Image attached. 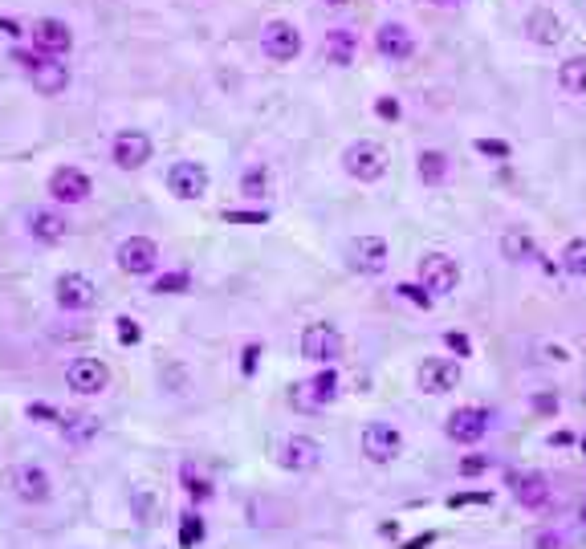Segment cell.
<instances>
[{
	"label": "cell",
	"mask_w": 586,
	"mask_h": 549,
	"mask_svg": "<svg viewBox=\"0 0 586 549\" xmlns=\"http://www.w3.org/2000/svg\"><path fill=\"white\" fill-rule=\"evenodd\" d=\"M13 61L29 74V82H33V90H41L45 98H53V94H66V86H70V66H62V57H49V53H25V49H17L13 53Z\"/></svg>",
	"instance_id": "obj_1"
},
{
	"label": "cell",
	"mask_w": 586,
	"mask_h": 549,
	"mask_svg": "<svg viewBox=\"0 0 586 549\" xmlns=\"http://www.w3.org/2000/svg\"><path fill=\"white\" fill-rule=\"evenodd\" d=\"M342 171L350 179H359V183H379L387 175V151L371 139H359V143H350L342 151Z\"/></svg>",
	"instance_id": "obj_2"
},
{
	"label": "cell",
	"mask_w": 586,
	"mask_h": 549,
	"mask_svg": "<svg viewBox=\"0 0 586 549\" xmlns=\"http://www.w3.org/2000/svg\"><path fill=\"white\" fill-rule=\"evenodd\" d=\"M416 277H420L424 293H432V301H436V297L456 293V285H460V265H456L448 253H424L420 265H416Z\"/></svg>",
	"instance_id": "obj_3"
},
{
	"label": "cell",
	"mask_w": 586,
	"mask_h": 549,
	"mask_svg": "<svg viewBox=\"0 0 586 549\" xmlns=\"http://www.w3.org/2000/svg\"><path fill=\"white\" fill-rule=\"evenodd\" d=\"M208 188H212V175H208L204 163L180 159V163L167 167V192H171L175 200H204Z\"/></svg>",
	"instance_id": "obj_4"
},
{
	"label": "cell",
	"mask_w": 586,
	"mask_h": 549,
	"mask_svg": "<svg viewBox=\"0 0 586 549\" xmlns=\"http://www.w3.org/2000/svg\"><path fill=\"white\" fill-rule=\"evenodd\" d=\"M302 29L293 21H269L261 29V53L269 61H277V66H285V61H298L302 57Z\"/></svg>",
	"instance_id": "obj_5"
},
{
	"label": "cell",
	"mask_w": 586,
	"mask_h": 549,
	"mask_svg": "<svg viewBox=\"0 0 586 549\" xmlns=\"http://www.w3.org/2000/svg\"><path fill=\"white\" fill-rule=\"evenodd\" d=\"M359 444H363V456H367L371 464H391V460L403 452V432H399L395 423H387V419H371V423L363 427Z\"/></svg>",
	"instance_id": "obj_6"
},
{
	"label": "cell",
	"mask_w": 586,
	"mask_h": 549,
	"mask_svg": "<svg viewBox=\"0 0 586 549\" xmlns=\"http://www.w3.org/2000/svg\"><path fill=\"white\" fill-rule=\"evenodd\" d=\"M460 379H464L460 358H444V354L424 358V362H420V371H416V383H420L424 395H448V391L460 387Z\"/></svg>",
	"instance_id": "obj_7"
},
{
	"label": "cell",
	"mask_w": 586,
	"mask_h": 549,
	"mask_svg": "<svg viewBox=\"0 0 586 549\" xmlns=\"http://www.w3.org/2000/svg\"><path fill=\"white\" fill-rule=\"evenodd\" d=\"M489 411L485 407H477V403H468V407H456L452 415H448V423H444V436L452 440V444H481L485 436H489Z\"/></svg>",
	"instance_id": "obj_8"
},
{
	"label": "cell",
	"mask_w": 586,
	"mask_h": 549,
	"mask_svg": "<svg viewBox=\"0 0 586 549\" xmlns=\"http://www.w3.org/2000/svg\"><path fill=\"white\" fill-rule=\"evenodd\" d=\"M302 358L314 366H334L342 358V334L330 322H310L302 330Z\"/></svg>",
	"instance_id": "obj_9"
},
{
	"label": "cell",
	"mask_w": 586,
	"mask_h": 549,
	"mask_svg": "<svg viewBox=\"0 0 586 549\" xmlns=\"http://www.w3.org/2000/svg\"><path fill=\"white\" fill-rule=\"evenodd\" d=\"M114 261H119V269L127 277H151L159 269V244L151 236H127L119 244V253H114Z\"/></svg>",
	"instance_id": "obj_10"
},
{
	"label": "cell",
	"mask_w": 586,
	"mask_h": 549,
	"mask_svg": "<svg viewBox=\"0 0 586 549\" xmlns=\"http://www.w3.org/2000/svg\"><path fill=\"white\" fill-rule=\"evenodd\" d=\"M346 257H350V269L355 273L379 277L391 265V244L383 236H355L350 240V249H346Z\"/></svg>",
	"instance_id": "obj_11"
},
{
	"label": "cell",
	"mask_w": 586,
	"mask_h": 549,
	"mask_svg": "<svg viewBox=\"0 0 586 549\" xmlns=\"http://www.w3.org/2000/svg\"><path fill=\"white\" fill-rule=\"evenodd\" d=\"M151 151H155V143H151L147 131H119V135H114V143H110V159H114V167H123V171L147 167Z\"/></svg>",
	"instance_id": "obj_12"
},
{
	"label": "cell",
	"mask_w": 586,
	"mask_h": 549,
	"mask_svg": "<svg viewBox=\"0 0 586 549\" xmlns=\"http://www.w3.org/2000/svg\"><path fill=\"white\" fill-rule=\"evenodd\" d=\"M53 297H57V305H62V310H70V314H86V310H94V305H98V289H94V281L82 277V273H62V277H57Z\"/></svg>",
	"instance_id": "obj_13"
},
{
	"label": "cell",
	"mask_w": 586,
	"mask_h": 549,
	"mask_svg": "<svg viewBox=\"0 0 586 549\" xmlns=\"http://www.w3.org/2000/svg\"><path fill=\"white\" fill-rule=\"evenodd\" d=\"M66 383L78 395H102L110 387V366L102 358H74L66 371Z\"/></svg>",
	"instance_id": "obj_14"
},
{
	"label": "cell",
	"mask_w": 586,
	"mask_h": 549,
	"mask_svg": "<svg viewBox=\"0 0 586 549\" xmlns=\"http://www.w3.org/2000/svg\"><path fill=\"white\" fill-rule=\"evenodd\" d=\"M33 49L37 53H49V57H66L74 49V29L66 21H57V17H41L33 21Z\"/></svg>",
	"instance_id": "obj_15"
},
{
	"label": "cell",
	"mask_w": 586,
	"mask_h": 549,
	"mask_svg": "<svg viewBox=\"0 0 586 549\" xmlns=\"http://www.w3.org/2000/svg\"><path fill=\"white\" fill-rule=\"evenodd\" d=\"M49 196L57 204H82V200H90V175L82 167H70V163L57 167L49 175Z\"/></svg>",
	"instance_id": "obj_16"
},
{
	"label": "cell",
	"mask_w": 586,
	"mask_h": 549,
	"mask_svg": "<svg viewBox=\"0 0 586 549\" xmlns=\"http://www.w3.org/2000/svg\"><path fill=\"white\" fill-rule=\"evenodd\" d=\"M375 49H379V57H387V61H407L416 53V33L407 29L403 21H383L379 29H375Z\"/></svg>",
	"instance_id": "obj_17"
},
{
	"label": "cell",
	"mask_w": 586,
	"mask_h": 549,
	"mask_svg": "<svg viewBox=\"0 0 586 549\" xmlns=\"http://www.w3.org/2000/svg\"><path fill=\"white\" fill-rule=\"evenodd\" d=\"M525 37H530L538 49H554V45H562V37H566V21L554 13V9H534L530 17H525Z\"/></svg>",
	"instance_id": "obj_18"
},
{
	"label": "cell",
	"mask_w": 586,
	"mask_h": 549,
	"mask_svg": "<svg viewBox=\"0 0 586 549\" xmlns=\"http://www.w3.org/2000/svg\"><path fill=\"white\" fill-rule=\"evenodd\" d=\"M13 488H17V497L29 501V505H45V501L53 497V480H49V472L37 468V464L13 468Z\"/></svg>",
	"instance_id": "obj_19"
},
{
	"label": "cell",
	"mask_w": 586,
	"mask_h": 549,
	"mask_svg": "<svg viewBox=\"0 0 586 549\" xmlns=\"http://www.w3.org/2000/svg\"><path fill=\"white\" fill-rule=\"evenodd\" d=\"M322 464V444L310 436H289L281 444V468L289 472H314Z\"/></svg>",
	"instance_id": "obj_20"
},
{
	"label": "cell",
	"mask_w": 586,
	"mask_h": 549,
	"mask_svg": "<svg viewBox=\"0 0 586 549\" xmlns=\"http://www.w3.org/2000/svg\"><path fill=\"white\" fill-rule=\"evenodd\" d=\"M509 488H513L517 505H525V509H546V501H550V480L542 472H509Z\"/></svg>",
	"instance_id": "obj_21"
},
{
	"label": "cell",
	"mask_w": 586,
	"mask_h": 549,
	"mask_svg": "<svg viewBox=\"0 0 586 549\" xmlns=\"http://www.w3.org/2000/svg\"><path fill=\"white\" fill-rule=\"evenodd\" d=\"M29 236L41 244H62L70 236V220L53 208H37V212H29Z\"/></svg>",
	"instance_id": "obj_22"
},
{
	"label": "cell",
	"mask_w": 586,
	"mask_h": 549,
	"mask_svg": "<svg viewBox=\"0 0 586 549\" xmlns=\"http://www.w3.org/2000/svg\"><path fill=\"white\" fill-rule=\"evenodd\" d=\"M497 249H501V261L521 265V261H534V257H538V240H534L530 228H505Z\"/></svg>",
	"instance_id": "obj_23"
},
{
	"label": "cell",
	"mask_w": 586,
	"mask_h": 549,
	"mask_svg": "<svg viewBox=\"0 0 586 549\" xmlns=\"http://www.w3.org/2000/svg\"><path fill=\"white\" fill-rule=\"evenodd\" d=\"M322 57L330 61V66H338V70L355 66V57H359V37L350 33V29H330L326 41H322Z\"/></svg>",
	"instance_id": "obj_24"
},
{
	"label": "cell",
	"mask_w": 586,
	"mask_h": 549,
	"mask_svg": "<svg viewBox=\"0 0 586 549\" xmlns=\"http://www.w3.org/2000/svg\"><path fill=\"white\" fill-rule=\"evenodd\" d=\"M558 86L574 98H586V53H574L558 66Z\"/></svg>",
	"instance_id": "obj_25"
},
{
	"label": "cell",
	"mask_w": 586,
	"mask_h": 549,
	"mask_svg": "<svg viewBox=\"0 0 586 549\" xmlns=\"http://www.w3.org/2000/svg\"><path fill=\"white\" fill-rule=\"evenodd\" d=\"M448 171H452V163H448L444 151H420V159H416L420 183H428V188H440V183L448 179Z\"/></svg>",
	"instance_id": "obj_26"
},
{
	"label": "cell",
	"mask_w": 586,
	"mask_h": 549,
	"mask_svg": "<svg viewBox=\"0 0 586 549\" xmlns=\"http://www.w3.org/2000/svg\"><path fill=\"white\" fill-rule=\"evenodd\" d=\"M306 395H310V403L314 407H322V403H334V395H338V375H334V366H322V371L302 387Z\"/></svg>",
	"instance_id": "obj_27"
},
{
	"label": "cell",
	"mask_w": 586,
	"mask_h": 549,
	"mask_svg": "<svg viewBox=\"0 0 586 549\" xmlns=\"http://www.w3.org/2000/svg\"><path fill=\"white\" fill-rule=\"evenodd\" d=\"M269 167L265 163H253V167H245V175H241V196L245 200H261V196H269Z\"/></svg>",
	"instance_id": "obj_28"
},
{
	"label": "cell",
	"mask_w": 586,
	"mask_h": 549,
	"mask_svg": "<svg viewBox=\"0 0 586 549\" xmlns=\"http://www.w3.org/2000/svg\"><path fill=\"white\" fill-rule=\"evenodd\" d=\"M62 423V436L74 440V444H86L98 436V419L94 415H66V419H57Z\"/></svg>",
	"instance_id": "obj_29"
},
{
	"label": "cell",
	"mask_w": 586,
	"mask_h": 549,
	"mask_svg": "<svg viewBox=\"0 0 586 549\" xmlns=\"http://www.w3.org/2000/svg\"><path fill=\"white\" fill-rule=\"evenodd\" d=\"M562 269L570 277H582L586 281V236H570L566 249H562Z\"/></svg>",
	"instance_id": "obj_30"
},
{
	"label": "cell",
	"mask_w": 586,
	"mask_h": 549,
	"mask_svg": "<svg viewBox=\"0 0 586 549\" xmlns=\"http://www.w3.org/2000/svg\"><path fill=\"white\" fill-rule=\"evenodd\" d=\"M188 285H192V273H188V269H175V273L155 277L151 293H188Z\"/></svg>",
	"instance_id": "obj_31"
},
{
	"label": "cell",
	"mask_w": 586,
	"mask_h": 549,
	"mask_svg": "<svg viewBox=\"0 0 586 549\" xmlns=\"http://www.w3.org/2000/svg\"><path fill=\"white\" fill-rule=\"evenodd\" d=\"M184 484H188V493H192L196 501H208V497H212L208 480H204V476H196V472H192V464H184Z\"/></svg>",
	"instance_id": "obj_32"
},
{
	"label": "cell",
	"mask_w": 586,
	"mask_h": 549,
	"mask_svg": "<svg viewBox=\"0 0 586 549\" xmlns=\"http://www.w3.org/2000/svg\"><path fill=\"white\" fill-rule=\"evenodd\" d=\"M114 326H119V342H123V346H135V342L143 338V330H139V322H135V318H119Z\"/></svg>",
	"instance_id": "obj_33"
},
{
	"label": "cell",
	"mask_w": 586,
	"mask_h": 549,
	"mask_svg": "<svg viewBox=\"0 0 586 549\" xmlns=\"http://www.w3.org/2000/svg\"><path fill=\"white\" fill-rule=\"evenodd\" d=\"M200 537H204V525H200V517L184 513V549H192V545H196Z\"/></svg>",
	"instance_id": "obj_34"
},
{
	"label": "cell",
	"mask_w": 586,
	"mask_h": 549,
	"mask_svg": "<svg viewBox=\"0 0 586 549\" xmlns=\"http://www.w3.org/2000/svg\"><path fill=\"white\" fill-rule=\"evenodd\" d=\"M224 220L228 224H265L269 212H224Z\"/></svg>",
	"instance_id": "obj_35"
},
{
	"label": "cell",
	"mask_w": 586,
	"mask_h": 549,
	"mask_svg": "<svg viewBox=\"0 0 586 549\" xmlns=\"http://www.w3.org/2000/svg\"><path fill=\"white\" fill-rule=\"evenodd\" d=\"M399 293H403L407 301H416V305H424V310H428V305H432V293H424V285H399Z\"/></svg>",
	"instance_id": "obj_36"
},
{
	"label": "cell",
	"mask_w": 586,
	"mask_h": 549,
	"mask_svg": "<svg viewBox=\"0 0 586 549\" xmlns=\"http://www.w3.org/2000/svg\"><path fill=\"white\" fill-rule=\"evenodd\" d=\"M257 358H261V346H257V342H253V346H245V354H241V375H245V379L257 371Z\"/></svg>",
	"instance_id": "obj_37"
},
{
	"label": "cell",
	"mask_w": 586,
	"mask_h": 549,
	"mask_svg": "<svg viewBox=\"0 0 586 549\" xmlns=\"http://www.w3.org/2000/svg\"><path fill=\"white\" fill-rule=\"evenodd\" d=\"M485 468H489V456H468V460H460V476H477Z\"/></svg>",
	"instance_id": "obj_38"
},
{
	"label": "cell",
	"mask_w": 586,
	"mask_h": 549,
	"mask_svg": "<svg viewBox=\"0 0 586 549\" xmlns=\"http://www.w3.org/2000/svg\"><path fill=\"white\" fill-rule=\"evenodd\" d=\"M375 110H379V118H391V122L399 118V102H395V98H379V106H375Z\"/></svg>",
	"instance_id": "obj_39"
},
{
	"label": "cell",
	"mask_w": 586,
	"mask_h": 549,
	"mask_svg": "<svg viewBox=\"0 0 586 549\" xmlns=\"http://www.w3.org/2000/svg\"><path fill=\"white\" fill-rule=\"evenodd\" d=\"M534 407L550 415V411H558V395H534Z\"/></svg>",
	"instance_id": "obj_40"
},
{
	"label": "cell",
	"mask_w": 586,
	"mask_h": 549,
	"mask_svg": "<svg viewBox=\"0 0 586 549\" xmlns=\"http://www.w3.org/2000/svg\"><path fill=\"white\" fill-rule=\"evenodd\" d=\"M448 346H452V350H456L460 358L468 354V338H464V334H448Z\"/></svg>",
	"instance_id": "obj_41"
},
{
	"label": "cell",
	"mask_w": 586,
	"mask_h": 549,
	"mask_svg": "<svg viewBox=\"0 0 586 549\" xmlns=\"http://www.w3.org/2000/svg\"><path fill=\"white\" fill-rule=\"evenodd\" d=\"M538 549H562V537L558 533H542L538 537Z\"/></svg>",
	"instance_id": "obj_42"
},
{
	"label": "cell",
	"mask_w": 586,
	"mask_h": 549,
	"mask_svg": "<svg viewBox=\"0 0 586 549\" xmlns=\"http://www.w3.org/2000/svg\"><path fill=\"white\" fill-rule=\"evenodd\" d=\"M428 5H432V9H464L468 0H428Z\"/></svg>",
	"instance_id": "obj_43"
},
{
	"label": "cell",
	"mask_w": 586,
	"mask_h": 549,
	"mask_svg": "<svg viewBox=\"0 0 586 549\" xmlns=\"http://www.w3.org/2000/svg\"><path fill=\"white\" fill-rule=\"evenodd\" d=\"M477 151H485V155H505V143H477Z\"/></svg>",
	"instance_id": "obj_44"
},
{
	"label": "cell",
	"mask_w": 586,
	"mask_h": 549,
	"mask_svg": "<svg viewBox=\"0 0 586 549\" xmlns=\"http://www.w3.org/2000/svg\"><path fill=\"white\" fill-rule=\"evenodd\" d=\"M326 5H330V9H342V5H350V0H326Z\"/></svg>",
	"instance_id": "obj_45"
},
{
	"label": "cell",
	"mask_w": 586,
	"mask_h": 549,
	"mask_svg": "<svg viewBox=\"0 0 586 549\" xmlns=\"http://www.w3.org/2000/svg\"><path fill=\"white\" fill-rule=\"evenodd\" d=\"M578 517H582V521H586V501H582V505H578Z\"/></svg>",
	"instance_id": "obj_46"
},
{
	"label": "cell",
	"mask_w": 586,
	"mask_h": 549,
	"mask_svg": "<svg viewBox=\"0 0 586 549\" xmlns=\"http://www.w3.org/2000/svg\"><path fill=\"white\" fill-rule=\"evenodd\" d=\"M582 452H586V440H582Z\"/></svg>",
	"instance_id": "obj_47"
}]
</instances>
